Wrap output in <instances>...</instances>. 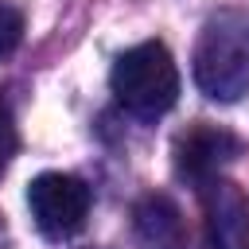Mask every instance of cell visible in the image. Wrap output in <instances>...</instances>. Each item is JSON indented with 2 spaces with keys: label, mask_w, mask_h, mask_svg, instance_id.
Returning <instances> with one entry per match:
<instances>
[{
  "label": "cell",
  "mask_w": 249,
  "mask_h": 249,
  "mask_svg": "<svg viewBox=\"0 0 249 249\" xmlns=\"http://www.w3.org/2000/svg\"><path fill=\"white\" fill-rule=\"evenodd\" d=\"M210 249H249V198L230 179H202Z\"/></svg>",
  "instance_id": "4"
},
{
  "label": "cell",
  "mask_w": 249,
  "mask_h": 249,
  "mask_svg": "<svg viewBox=\"0 0 249 249\" xmlns=\"http://www.w3.org/2000/svg\"><path fill=\"white\" fill-rule=\"evenodd\" d=\"M132 230L144 249H187L183 210L167 195H144L132 210Z\"/></svg>",
  "instance_id": "6"
},
{
  "label": "cell",
  "mask_w": 249,
  "mask_h": 249,
  "mask_svg": "<svg viewBox=\"0 0 249 249\" xmlns=\"http://www.w3.org/2000/svg\"><path fill=\"white\" fill-rule=\"evenodd\" d=\"M195 82L214 101H237L249 93V16L222 8L206 19L195 43Z\"/></svg>",
  "instance_id": "1"
},
{
  "label": "cell",
  "mask_w": 249,
  "mask_h": 249,
  "mask_svg": "<svg viewBox=\"0 0 249 249\" xmlns=\"http://www.w3.org/2000/svg\"><path fill=\"white\" fill-rule=\"evenodd\" d=\"M23 39V12L12 4H0V58H8Z\"/></svg>",
  "instance_id": "7"
},
{
  "label": "cell",
  "mask_w": 249,
  "mask_h": 249,
  "mask_svg": "<svg viewBox=\"0 0 249 249\" xmlns=\"http://www.w3.org/2000/svg\"><path fill=\"white\" fill-rule=\"evenodd\" d=\"M237 156V140L226 132V128H218V124H206V121H198L195 128H187L183 136H179V144H175V163H179V171L183 175H191V179H214L218 175V167L226 163V160H233Z\"/></svg>",
  "instance_id": "5"
},
{
  "label": "cell",
  "mask_w": 249,
  "mask_h": 249,
  "mask_svg": "<svg viewBox=\"0 0 249 249\" xmlns=\"http://www.w3.org/2000/svg\"><path fill=\"white\" fill-rule=\"evenodd\" d=\"M27 206H31V218L35 226L62 241V237H74L86 218H89V187L78 179V175H66V171H43L27 183Z\"/></svg>",
  "instance_id": "3"
},
{
  "label": "cell",
  "mask_w": 249,
  "mask_h": 249,
  "mask_svg": "<svg viewBox=\"0 0 249 249\" xmlns=\"http://www.w3.org/2000/svg\"><path fill=\"white\" fill-rule=\"evenodd\" d=\"M12 152H16V128H12V117L0 109V171H4Z\"/></svg>",
  "instance_id": "8"
},
{
  "label": "cell",
  "mask_w": 249,
  "mask_h": 249,
  "mask_svg": "<svg viewBox=\"0 0 249 249\" xmlns=\"http://www.w3.org/2000/svg\"><path fill=\"white\" fill-rule=\"evenodd\" d=\"M109 86H113V97L132 117H144V121L163 117L179 101V70L163 43H136L132 51H124L113 62Z\"/></svg>",
  "instance_id": "2"
}]
</instances>
